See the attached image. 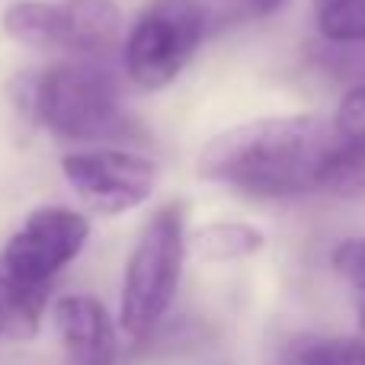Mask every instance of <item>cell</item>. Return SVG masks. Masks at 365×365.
Wrapping results in <instances>:
<instances>
[{
	"instance_id": "cell-1",
	"label": "cell",
	"mask_w": 365,
	"mask_h": 365,
	"mask_svg": "<svg viewBox=\"0 0 365 365\" xmlns=\"http://www.w3.org/2000/svg\"><path fill=\"white\" fill-rule=\"evenodd\" d=\"M336 148L324 115H266L215 135L199 154V177L257 199H298L324 189Z\"/></svg>"
},
{
	"instance_id": "cell-2",
	"label": "cell",
	"mask_w": 365,
	"mask_h": 365,
	"mask_svg": "<svg viewBox=\"0 0 365 365\" xmlns=\"http://www.w3.org/2000/svg\"><path fill=\"white\" fill-rule=\"evenodd\" d=\"M16 103L29 119L68 141H113L138 135L125 113L119 77L93 61H64L19 77Z\"/></svg>"
},
{
	"instance_id": "cell-3",
	"label": "cell",
	"mask_w": 365,
	"mask_h": 365,
	"mask_svg": "<svg viewBox=\"0 0 365 365\" xmlns=\"http://www.w3.org/2000/svg\"><path fill=\"white\" fill-rule=\"evenodd\" d=\"M186 247V215L180 202L158 208L141 227L125 266L119 302V327L128 340H148L167 317L180 289Z\"/></svg>"
},
{
	"instance_id": "cell-4",
	"label": "cell",
	"mask_w": 365,
	"mask_h": 365,
	"mask_svg": "<svg viewBox=\"0 0 365 365\" xmlns=\"http://www.w3.org/2000/svg\"><path fill=\"white\" fill-rule=\"evenodd\" d=\"M205 36L199 0H151L125 38V74L138 90H164L192 61Z\"/></svg>"
},
{
	"instance_id": "cell-5",
	"label": "cell",
	"mask_w": 365,
	"mask_h": 365,
	"mask_svg": "<svg viewBox=\"0 0 365 365\" xmlns=\"http://www.w3.org/2000/svg\"><path fill=\"white\" fill-rule=\"evenodd\" d=\"M0 23L19 45L74 55H100L122 36V13L113 0H16Z\"/></svg>"
},
{
	"instance_id": "cell-6",
	"label": "cell",
	"mask_w": 365,
	"mask_h": 365,
	"mask_svg": "<svg viewBox=\"0 0 365 365\" xmlns=\"http://www.w3.org/2000/svg\"><path fill=\"white\" fill-rule=\"evenodd\" d=\"M90 237V221L74 208H36L0 250V279L48 298L51 282L81 257Z\"/></svg>"
},
{
	"instance_id": "cell-7",
	"label": "cell",
	"mask_w": 365,
	"mask_h": 365,
	"mask_svg": "<svg viewBox=\"0 0 365 365\" xmlns=\"http://www.w3.org/2000/svg\"><path fill=\"white\" fill-rule=\"evenodd\" d=\"M68 186L100 215H125L151 199L158 164L132 151H77L61 158Z\"/></svg>"
},
{
	"instance_id": "cell-8",
	"label": "cell",
	"mask_w": 365,
	"mask_h": 365,
	"mask_svg": "<svg viewBox=\"0 0 365 365\" xmlns=\"http://www.w3.org/2000/svg\"><path fill=\"white\" fill-rule=\"evenodd\" d=\"M51 324L68 365H115V324L93 295H61L51 304Z\"/></svg>"
},
{
	"instance_id": "cell-9",
	"label": "cell",
	"mask_w": 365,
	"mask_h": 365,
	"mask_svg": "<svg viewBox=\"0 0 365 365\" xmlns=\"http://www.w3.org/2000/svg\"><path fill=\"white\" fill-rule=\"evenodd\" d=\"M266 247V234L244 221H215L189 237V250L202 263H231V259L253 257Z\"/></svg>"
},
{
	"instance_id": "cell-10",
	"label": "cell",
	"mask_w": 365,
	"mask_h": 365,
	"mask_svg": "<svg viewBox=\"0 0 365 365\" xmlns=\"http://www.w3.org/2000/svg\"><path fill=\"white\" fill-rule=\"evenodd\" d=\"M314 23L330 45H365V0H314Z\"/></svg>"
},
{
	"instance_id": "cell-11",
	"label": "cell",
	"mask_w": 365,
	"mask_h": 365,
	"mask_svg": "<svg viewBox=\"0 0 365 365\" xmlns=\"http://www.w3.org/2000/svg\"><path fill=\"white\" fill-rule=\"evenodd\" d=\"M292 365H365V336H302L289 346Z\"/></svg>"
},
{
	"instance_id": "cell-12",
	"label": "cell",
	"mask_w": 365,
	"mask_h": 365,
	"mask_svg": "<svg viewBox=\"0 0 365 365\" xmlns=\"http://www.w3.org/2000/svg\"><path fill=\"white\" fill-rule=\"evenodd\" d=\"M324 192L343 195V199H365V141L362 145H340L330 164Z\"/></svg>"
},
{
	"instance_id": "cell-13",
	"label": "cell",
	"mask_w": 365,
	"mask_h": 365,
	"mask_svg": "<svg viewBox=\"0 0 365 365\" xmlns=\"http://www.w3.org/2000/svg\"><path fill=\"white\" fill-rule=\"evenodd\" d=\"M334 269L353 292L356 321H359V330L365 334V237L343 240V244L334 247Z\"/></svg>"
},
{
	"instance_id": "cell-14",
	"label": "cell",
	"mask_w": 365,
	"mask_h": 365,
	"mask_svg": "<svg viewBox=\"0 0 365 365\" xmlns=\"http://www.w3.org/2000/svg\"><path fill=\"white\" fill-rule=\"evenodd\" d=\"M330 122H334V132L340 145H362L365 141V83H353L343 93Z\"/></svg>"
},
{
	"instance_id": "cell-15",
	"label": "cell",
	"mask_w": 365,
	"mask_h": 365,
	"mask_svg": "<svg viewBox=\"0 0 365 365\" xmlns=\"http://www.w3.org/2000/svg\"><path fill=\"white\" fill-rule=\"evenodd\" d=\"M282 4L285 0H247V6H250L257 16H269V13H276Z\"/></svg>"
}]
</instances>
